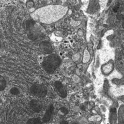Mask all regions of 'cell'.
I'll return each mask as SVG.
<instances>
[{
  "instance_id": "cell-1",
  "label": "cell",
  "mask_w": 124,
  "mask_h": 124,
  "mask_svg": "<svg viewBox=\"0 0 124 124\" xmlns=\"http://www.w3.org/2000/svg\"><path fill=\"white\" fill-rule=\"evenodd\" d=\"M61 60L56 54H51L46 58L42 63L45 71L49 73H53L60 66Z\"/></svg>"
},
{
  "instance_id": "cell-2",
  "label": "cell",
  "mask_w": 124,
  "mask_h": 124,
  "mask_svg": "<svg viewBox=\"0 0 124 124\" xmlns=\"http://www.w3.org/2000/svg\"><path fill=\"white\" fill-rule=\"evenodd\" d=\"M31 93L34 95L43 97H45L47 93V90L45 86L42 85H33L31 88Z\"/></svg>"
},
{
  "instance_id": "cell-3",
  "label": "cell",
  "mask_w": 124,
  "mask_h": 124,
  "mask_svg": "<svg viewBox=\"0 0 124 124\" xmlns=\"http://www.w3.org/2000/svg\"><path fill=\"white\" fill-rule=\"evenodd\" d=\"M54 86L58 94L62 98L66 97L67 96V91L66 88L60 81H56L54 83Z\"/></svg>"
},
{
  "instance_id": "cell-4",
  "label": "cell",
  "mask_w": 124,
  "mask_h": 124,
  "mask_svg": "<svg viewBox=\"0 0 124 124\" xmlns=\"http://www.w3.org/2000/svg\"><path fill=\"white\" fill-rule=\"evenodd\" d=\"M29 106L32 110L37 113L39 112L42 108V105L41 102L36 100H31L29 103Z\"/></svg>"
},
{
  "instance_id": "cell-5",
  "label": "cell",
  "mask_w": 124,
  "mask_h": 124,
  "mask_svg": "<svg viewBox=\"0 0 124 124\" xmlns=\"http://www.w3.org/2000/svg\"><path fill=\"white\" fill-rule=\"evenodd\" d=\"M41 50L46 54H50L53 52V47L49 42L42 41L40 44Z\"/></svg>"
},
{
  "instance_id": "cell-6",
  "label": "cell",
  "mask_w": 124,
  "mask_h": 124,
  "mask_svg": "<svg viewBox=\"0 0 124 124\" xmlns=\"http://www.w3.org/2000/svg\"><path fill=\"white\" fill-rule=\"evenodd\" d=\"M54 110V107L53 105H50L48 107V109L46 112L45 115L44 116L43 118H42V122L43 123H47L49 121L52 115H53Z\"/></svg>"
},
{
  "instance_id": "cell-7",
  "label": "cell",
  "mask_w": 124,
  "mask_h": 124,
  "mask_svg": "<svg viewBox=\"0 0 124 124\" xmlns=\"http://www.w3.org/2000/svg\"><path fill=\"white\" fill-rule=\"evenodd\" d=\"M113 69V64L112 63L107 64L106 65H104V66L102 68V71L104 74H108L111 71H112Z\"/></svg>"
},
{
  "instance_id": "cell-8",
  "label": "cell",
  "mask_w": 124,
  "mask_h": 124,
  "mask_svg": "<svg viewBox=\"0 0 124 124\" xmlns=\"http://www.w3.org/2000/svg\"><path fill=\"white\" fill-rule=\"evenodd\" d=\"M27 124H42V122L39 118H32L28 120Z\"/></svg>"
},
{
  "instance_id": "cell-9",
  "label": "cell",
  "mask_w": 124,
  "mask_h": 124,
  "mask_svg": "<svg viewBox=\"0 0 124 124\" xmlns=\"http://www.w3.org/2000/svg\"><path fill=\"white\" fill-rule=\"evenodd\" d=\"M6 81L3 78H0V91H3L6 87Z\"/></svg>"
},
{
  "instance_id": "cell-10",
  "label": "cell",
  "mask_w": 124,
  "mask_h": 124,
  "mask_svg": "<svg viewBox=\"0 0 124 124\" xmlns=\"http://www.w3.org/2000/svg\"><path fill=\"white\" fill-rule=\"evenodd\" d=\"M10 92L13 95H18V94L19 93V90L17 89V87H13L11 89Z\"/></svg>"
},
{
  "instance_id": "cell-11",
  "label": "cell",
  "mask_w": 124,
  "mask_h": 124,
  "mask_svg": "<svg viewBox=\"0 0 124 124\" xmlns=\"http://www.w3.org/2000/svg\"><path fill=\"white\" fill-rule=\"evenodd\" d=\"M90 120H93V121H99V120L101 119V117L100 116H93L91 117V118L89 119Z\"/></svg>"
},
{
  "instance_id": "cell-12",
  "label": "cell",
  "mask_w": 124,
  "mask_h": 124,
  "mask_svg": "<svg viewBox=\"0 0 124 124\" xmlns=\"http://www.w3.org/2000/svg\"><path fill=\"white\" fill-rule=\"evenodd\" d=\"M60 110L61 112L64 114V115H67L68 113V110L66 107H61V108L60 109Z\"/></svg>"
},
{
  "instance_id": "cell-13",
  "label": "cell",
  "mask_w": 124,
  "mask_h": 124,
  "mask_svg": "<svg viewBox=\"0 0 124 124\" xmlns=\"http://www.w3.org/2000/svg\"><path fill=\"white\" fill-rule=\"evenodd\" d=\"M60 124H69V123H68V122H67V121H62Z\"/></svg>"
},
{
  "instance_id": "cell-14",
  "label": "cell",
  "mask_w": 124,
  "mask_h": 124,
  "mask_svg": "<svg viewBox=\"0 0 124 124\" xmlns=\"http://www.w3.org/2000/svg\"><path fill=\"white\" fill-rule=\"evenodd\" d=\"M72 124H79V123H77V122H74V123H73Z\"/></svg>"
},
{
  "instance_id": "cell-15",
  "label": "cell",
  "mask_w": 124,
  "mask_h": 124,
  "mask_svg": "<svg viewBox=\"0 0 124 124\" xmlns=\"http://www.w3.org/2000/svg\"><path fill=\"white\" fill-rule=\"evenodd\" d=\"M0 47H1V44H0Z\"/></svg>"
}]
</instances>
